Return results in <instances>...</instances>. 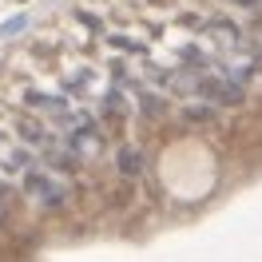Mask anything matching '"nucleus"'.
Wrapping results in <instances>:
<instances>
[{"instance_id": "f257e3e1", "label": "nucleus", "mask_w": 262, "mask_h": 262, "mask_svg": "<svg viewBox=\"0 0 262 262\" xmlns=\"http://www.w3.org/2000/svg\"><path fill=\"white\" fill-rule=\"evenodd\" d=\"M20 191L32 199V203H40V207H48V211H56V207H68V183L64 175H56V171H48V167L40 163L32 167L24 179H20Z\"/></svg>"}, {"instance_id": "f03ea898", "label": "nucleus", "mask_w": 262, "mask_h": 262, "mask_svg": "<svg viewBox=\"0 0 262 262\" xmlns=\"http://www.w3.org/2000/svg\"><path fill=\"white\" fill-rule=\"evenodd\" d=\"M24 107H28L32 115H40V119H48L52 127L68 123L72 115L80 112L64 92H44V88H24Z\"/></svg>"}, {"instance_id": "7ed1b4c3", "label": "nucleus", "mask_w": 262, "mask_h": 262, "mask_svg": "<svg viewBox=\"0 0 262 262\" xmlns=\"http://www.w3.org/2000/svg\"><path fill=\"white\" fill-rule=\"evenodd\" d=\"M115 171L127 175V179H135V175L143 171V151L139 147H119L115 151Z\"/></svg>"}, {"instance_id": "20e7f679", "label": "nucleus", "mask_w": 262, "mask_h": 262, "mask_svg": "<svg viewBox=\"0 0 262 262\" xmlns=\"http://www.w3.org/2000/svg\"><path fill=\"white\" fill-rule=\"evenodd\" d=\"M99 103H103V115H112V119H127V99H123L119 88H107Z\"/></svg>"}, {"instance_id": "39448f33", "label": "nucleus", "mask_w": 262, "mask_h": 262, "mask_svg": "<svg viewBox=\"0 0 262 262\" xmlns=\"http://www.w3.org/2000/svg\"><path fill=\"white\" fill-rule=\"evenodd\" d=\"M183 119H187V123H207V119H214V103H187V107H183Z\"/></svg>"}, {"instance_id": "423d86ee", "label": "nucleus", "mask_w": 262, "mask_h": 262, "mask_svg": "<svg viewBox=\"0 0 262 262\" xmlns=\"http://www.w3.org/2000/svg\"><path fill=\"white\" fill-rule=\"evenodd\" d=\"M107 44L115 52H131V56H147V48L139 44V40H131V36H107Z\"/></svg>"}, {"instance_id": "0eeeda50", "label": "nucleus", "mask_w": 262, "mask_h": 262, "mask_svg": "<svg viewBox=\"0 0 262 262\" xmlns=\"http://www.w3.org/2000/svg\"><path fill=\"white\" fill-rule=\"evenodd\" d=\"M230 4H243V8H254V4H262V0H230Z\"/></svg>"}, {"instance_id": "6e6552de", "label": "nucleus", "mask_w": 262, "mask_h": 262, "mask_svg": "<svg viewBox=\"0 0 262 262\" xmlns=\"http://www.w3.org/2000/svg\"><path fill=\"white\" fill-rule=\"evenodd\" d=\"M0 195H4V175H0Z\"/></svg>"}, {"instance_id": "1a4fd4ad", "label": "nucleus", "mask_w": 262, "mask_h": 262, "mask_svg": "<svg viewBox=\"0 0 262 262\" xmlns=\"http://www.w3.org/2000/svg\"><path fill=\"white\" fill-rule=\"evenodd\" d=\"M0 223H4V207H0Z\"/></svg>"}]
</instances>
